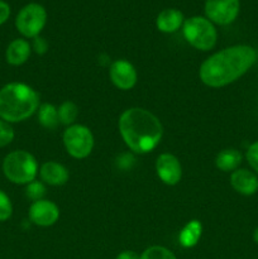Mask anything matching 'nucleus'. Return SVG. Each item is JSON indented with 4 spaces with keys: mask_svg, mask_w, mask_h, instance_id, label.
Returning <instances> with one entry per match:
<instances>
[{
    "mask_svg": "<svg viewBox=\"0 0 258 259\" xmlns=\"http://www.w3.org/2000/svg\"><path fill=\"white\" fill-rule=\"evenodd\" d=\"M182 33L187 43L200 51H209L217 45L218 33L214 23L206 17H191L182 25Z\"/></svg>",
    "mask_w": 258,
    "mask_h": 259,
    "instance_id": "5",
    "label": "nucleus"
},
{
    "mask_svg": "<svg viewBox=\"0 0 258 259\" xmlns=\"http://www.w3.org/2000/svg\"><path fill=\"white\" fill-rule=\"evenodd\" d=\"M38 120L40 125L47 129L57 128L60 119H58V110L52 104H42L38 108Z\"/></svg>",
    "mask_w": 258,
    "mask_h": 259,
    "instance_id": "18",
    "label": "nucleus"
},
{
    "mask_svg": "<svg viewBox=\"0 0 258 259\" xmlns=\"http://www.w3.org/2000/svg\"><path fill=\"white\" fill-rule=\"evenodd\" d=\"M202 225L197 220H191L187 223L182 230L180 232L179 240L180 244L184 248H192L197 244L200 237H201Z\"/></svg>",
    "mask_w": 258,
    "mask_h": 259,
    "instance_id": "17",
    "label": "nucleus"
},
{
    "mask_svg": "<svg viewBox=\"0 0 258 259\" xmlns=\"http://www.w3.org/2000/svg\"><path fill=\"white\" fill-rule=\"evenodd\" d=\"M156 171L161 181L169 186L179 184L182 176L181 163L176 156L169 153H162L157 158Z\"/></svg>",
    "mask_w": 258,
    "mask_h": 259,
    "instance_id": "11",
    "label": "nucleus"
},
{
    "mask_svg": "<svg viewBox=\"0 0 258 259\" xmlns=\"http://www.w3.org/2000/svg\"><path fill=\"white\" fill-rule=\"evenodd\" d=\"M242 162V153L235 148H225L218 153L215 158V166L223 172H230L238 169Z\"/></svg>",
    "mask_w": 258,
    "mask_h": 259,
    "instance_id": "16",
    "label": "nucleus"
},
{
    "mask_svg": "<svg viewBox=\"0 0 258 259\" xmlns=\"http://www.w3.org/2000/svg\"><path fill=\"white\" fill-rule=\"evenodd\" d=\"M184 14H182L181 10L169 8V9L162 10L157 15L156 25L158 28V30H161V32L174 33L184 25Z\"/></svg>",
    "mask_w": 258,
    "mask_h": 259,
    "instance_id": "15",
    "label": "nucleus"
},
{
    "mask_svg": "<svg viewBox=\"0 0 258 259\" xmlns=\"http://www.w3.org/2000/svg\"><path fill=\"white\" fill-rule=\"evenodd\" d=\"M46 194V187L42 182L38 181H32L30 184L27 185V189H25V195H27L28 199L32 200L33 202L38 201V200H42L43 196Z\"/></svg>",
    "mask_w": 258,
    "mask_h": 259,
    "instance_id": "21",
    "label": "nucleus"
},
{
    "mask_svg": "<svg viewBox=\"0 0 258 259\" xmlns=\"http://www.w3.org/2000/svg\"><path fill=\"white\" fill-rule=\"evenodd\" d=\"M39 96L23 82H9L0 89V119L8 123L27 120L37 111Z\"/></svg>",
    "mask_w": 258,
    "mask_h": 259,
    "instance_id": "3",
    "label": "nucleus"
},
{
    "mask_svg": "<svg viewBox=\"0 0 258 259\" xmlns=\"http://www.w3.org/2000/svg\"><path fill=\"white\" fill-rule=\"evenodd\" d=\"M230 185L238 194L250 196L258 191V177L248 169H235L230 176Z\"/></svg>",
    "mask_w": 258,
    "mask_h": 259,
    "instance_id": "12",
    "label": "nucleus"
},
{
    "mask_svg": "<svg viewBox=\"0 0 258 259\" xmlns=\"http://www.w3.org/2000/svg\"><path fill=\"white\" fill-rule=\"evenodd\" d=\"M257 53L250 46L238 45L214 53L200 66L199 75L210 88H223L242 77L255 62Z\"/></svg>",
    "mask_w": 258,
    "mask_h": 259,
    "instance_id": "1",
    "label": "nucleus"
},
{
    "mask_svg": "<svg viewBox=\"0 0 258 259\" xmlns=\"http://www.w3.org/2000/svg\"><path fill=\"white\" fill-rule=\"evenodd\" d=\"M247 161L249 163V166L252 167L255 171V174L258 175V141L254 142L253 144H250L249 148L247 149Z\"/></svg>",
    "mask_w": 258,
    "mask_h": 259,
    "instance_id": "24",
    "label": "nucleus"
},
{
    "mask_svg": "<svg viewBox=\"0 0 258 259\" xmlns=\"http://www.w3.org/2000/svg\"><path fill=\"white\" fill-rule=\"evenodd\" d=\"M118 125L121 138L129 149L141 154L153 151L163 134L159 119L142 108L126 109L119 118Z\"/></svg>",
    "mask_w": 258,
    "mask_h": 259,
    "instance_id": "2",
    "label": "nucleus"
},
{
    "mask_svg": "<svg viewBox=\"0 0 258 259\" xmlns=\"http://www.w3.org/2000/svg\"><path fill=\"white\" fill-rule=\"evenodd\" d=\"M39 176L42 181L51 186H62L68 181L67 168L63 164L53 161H48L40 166Z\"/></svg>",
    "mask_w": 258,
    "mask_h": 259,
    "instance_id": "13",
    "label": "nucleus"
},
{
    "mask_svg": "<svg viewBox=\"0 0 258 259\" xmlns=\"http://www.w3.org/2000/svg\"><path fill=\"white\" fill-rule=\"evenodd\" d=\"M58 110V119L60 123L65 124V125H71L73 121L76 120L78 115V108L75 103L72 101H65L60 105Z\"/></svg>",
    "mask_w": 258,
    "mask_h": 259,
    "instance_id": "19",
    "label": "nucleus"
},
{
    "mask_svg": "<svg viewBox=\"0 0 258 259\" xmlns=\"http://www.w3.org/2000/svg\"><path fill=\"white\" fill-rule=\"evenodd\" d=\"M253 240L258 244V228L254 230V233H253Z\"/></svg>",
    "mask_w": 258,
    "mask_h": 259,
    "instance_id": "28",
    "label": "nucleus"
},
{
    "mask_svg": "<svg viewBox=\"0 0 258 259\" xmlns=\"http://www.w3.org/2000/svg\"><path fill=\"white\" fill-rule=\"evenodd\" d=\"M13 214V204L9 196L0 190V222H7Z\"/></svg>",
    "mask_w": 258,
    "mask_h": 259,
    "instance_id": "23",
    "label": "nucleus"
},
{
    "mask_svg": "<svg viewBox=\"0 0 258 259\" xmlns=\"http://www.w3.org/2000/svg\"><path fill=\"white\" fill-rule=\"evenodd\" d=\"M141 259H177L176 255L161 245H152L141 254Z\"/></svg>",
    "mask_w": 258,
    "mask_h": 259,
    "instance_id": "20",
    "label": "nucleus"
},
{
    "mask_svg": "<svg viewBox=\"0 0 258 259\" xmlns=\"http://www.w3.org/2000/svg\"><path fill=\"white\" fill-rule=\"evenodd\" d=\"M3 174L12 184L28 185L34 181L38 174L37 159L29 152L18 149L5 156Z\"/></svg>",
    "mask_w": 258,
    "mask_h": 259,
    "instance_id": "4",
    "label": "nucleus"
},
{
    "mask_svg": "<svg viewBox=\"0 0 258 259\" xmlns=\"http://www.w3.org/2000/svg\"><path fill=\"white\" fill-rule=\"evenodd\" d=\"M10 17V7L7 2L0 0V25L4 24Z\"/></svg>",
    "mask_w": 258,
    "mask_h": 259,
    "instance_id": "26",
    "label": "nucleus"
},
{
    "mask_svg": "<svg viewBox=\"0 0 258 259\" xmlns=\"http://www.w3.org/2000/svg\"><path fill=\"white\" fill-rule=\"evenodd\" d=\"M32 52V46L27 39L17 38L12 40L5 51V60L12 66H20L25 63Z\"/></svg>",
    "mask_w": 258,
    "mask_h": 259,
    "instance_id": "14",
    "label": "nucleus"
},
{
    "mask_svg": "<svg viewBox=\"0 0 258 259\" xmlns=\"http://www.w3.org/2000/svg\"><path fill=\"white\" fill-rule=\"evenodd\" d=\"M205 14L211 23L228 25L237 19L240 10L239 0H206Z\"/></svg>",
    "mask_w": 258,
    "mask_h": 259,
    "instance_id": "8",
    "label": "nucleus"
},
{
    "mask_svg": "<svg viewBox=\"0 0 258 259\" xmlns=\"http://www.w3.org/2000/svg\"><path fill=\"white\" fill-rule=\"evenodd\" d=\"M47 23V12L45 7L38 3L24 5L15 18V27L18 32L25 38H35L39 35Z\"/></svg>",
    "mask_w": 258,
    "mask_h": 259,
    "instance_id": "6",
    "label": "nucleus"
},
{
    "mask_svg": "<svg viewBox=\"0 0 258 259\" xmlns=\"http://www.w3.org/2000/svg\"><path fill=\"white\" fill-rule=\"evenodd\" d=\"M63 144L71 157L86 158L94 148V136L90 129L81 124L70 125L63 133Z\"/></svg>",
    "mask_w": 258,
    "mask_h": 259,
    "instance_id": "7",
    "label": "nucleus"
},
{
    "mask_svg": "<svg viewBox=\"0 0 258 259\" xmlns=\"http://www.w3.org/2000/svg\"><path fill=\"white\" fill-rule=\"evenodd\" d=\"M115 259H141V255L133 250H123L116 255Z\"/></svg>",
    "mask_w": 258,
    "mask_h": 259,
    "instance_id": "27",
    "label": "nucleus"
},
{
    "mask_svg": "<svg viewBox=\"0 0 258 259\" xmlns=\"http://www.w3.org/2000/svg\"><path fill=\"white\" fill-rule=\"evenodd\" d=\"M32 47H33V50H34V52L38 53V55H45L48 50V45H47V42H46V39L45 38L39 37V35L35 38H33Z\"/></svg>",
    "mask_w": 258,
    "mask_h": 259,
    "instance_id": "25",
    "label": "nucleus"
},
{
    "mask_svg": "<svg viewBox=\"0 0 258 259\" xmlns=\"http://www.w3.org/2000/svg\"><path fill=\"white\" fill-rule=\"evenodd\" d=\"M109 76H110L111 82L124 91L133 89L138 80L134 66L125 60H118L111 63Z\"/></svg>",
    "mask_w": 258,
    "mask_h": 259,
    "instance_id": "9",
    "label": "nucleus"
},
{
    "mask_svg": "<svg viewBox=\"0 0 258 259\" xmlns=\"http://www.w3.org/2000/svg\"><path fill=\"white\" fill-rule=\"evenodd\" d=\"M60 218V209L50 200H38L29 207V220L38 227H51Z\"/></svg>",
    "mask_w": 258,
    "mask_h": 259,
    "instance_id": "10",
    "label": "nucleus"
},
{
    "mask_svg": "<svg viewBox=\"0 0 258 259\" xmlns=\"http://www.w3.org/2000/svg\"><path fill=\"white\" fill-rule=\"evenodd\" d=\"M14 129L10 123L0 119V148L9 146L14 139Z\"/></svg>",
    "mask_w": 258,
    "mask_h": 259,
    "instance_id": "22",
    "label": "nucleus"
}]
</instances>
